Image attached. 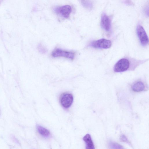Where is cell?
Here are the masks:
<instances>
[{
    "label": "cell",
    "instance_id": "3",
    "mask_svg": "<svg viewBox=\"0 0 149 149\" xmlns=\"http://www.w3.org/2000/svg\"><path fill=\"white\" fill-rule=\"evenodd\" d=\"M136 32L142 45L145 46L147 45L149 42V40L146 33L141 25H138L136 28Z\"/></svg>",
    "mask_w": 149,
    "mask_h": 149
},
{
    "label": "cell",
    "instance_id": "2",
    "mask_svg": "<svg viewBox=\"0 0 149 149\" xmlns=\"http://www.w3.org/2000/svg\"><path fill=\"white\" fill-rule=\"evenodd\" d=\"M71 7L69 5H66L57 7L54 9V11L57 14L66 19L68 18L72 11Z\"/></svg>",
    "mask_w": 149,
    "mask_h": 149
},
{
    "label": "cell",
    "instance_id": "9",
    "mask_svg": "<svg viewBox=\"0 0 149 149\" xmlns=\"http://www.w3.org/2000/svg\"><path fill=\"white\" fill-rule=\"evenodd\" d=\"M37 129L39 134L43 136L46 138L50 136V132L47 129L39 125H37Z\"/></svg>",
    "mask_w": 149,
    "mask_h": 149
},
{
    "label": "cell",
    "instance_id": "6",
    "mask_svg": "<svg viewBox=\"0 0 149 149\" xmlns=\"http://www.w3.org/2000/svg\"><path fill=\"white\" fill-rule=\"evenodd\" d=\"M73 100V96L71 94L65 93L63 94L61 97V103L63 107L68 108L71 106Z\"/></svg>",
    "mask_w": 149,
    "mask_h": 149
},
{
    "label": "cell",
    "instance_id": "12",
    "mask_svg": "<svg viewBox=\"0 0 149 149\" xmlns=\"http://www.w3.org/2000/svg\"><path fill=\"white\" fill-rule=\"evenodd\" d=\"M109 146L110 148L112 149H121L123 148V147L122 146L116 143L110 142Z\"/></svg>",
    "mask_w": 149,
    "mask_h": 149
},
{
    "label": "cell",
    "instance_id": "14",
    "mask_svg": "<svg viewBox=\"0 0 149 149\" xmlns=\"http://www.w3.org/2000/svg\"><path fill=\"white\" fill-rule=\"evenodd\" d=\"M38 49L40 52L44 53L46 52V50L41 45L38 46Z\"/></svg>",
    "mask_w": 149,
    "mask_h": 149
},
{
    "label": "cell",
    "instance_id": "11",
    "mask_svg": "<svg viewBox=\"0 0 149 149\" xmlns=\"http://www.w3.org/2000/svg\"><path fill=\"white\" fill-rule=\"evenodd\" d=\"M82 6L87 9H92L93 4L92 0H79Z\"/></svg>",
    "mask_w": 149,
    "mask_h": 149
},
{
    "label": "cell",
    "instance_id": "4",
    "mask_svg": "<svg viewBox=\"0 0 149 149\" xmlns=\"http://www.w3.org/2000/svg\"><path fill=\"white\" fill-rule=\"evenodd\" d=\"M130 63L127 59L123 58L118 61L115 65L114 71L115 72H121L127 70L129 68Z\"/></svg>",
    "mask_w": 149,
    "mask_h": 149
},
{
    "label": "cell",
    "instance_id": "13",
    "mask_svg": "<svg viewBox=\"0 0 149 149\" xmlns=\"http://www.w3.org/2000/svg\"><path fill=\"white\" fill-rule=\"evenodd\" d=\"M120 140L122 142L126 143L130 145L131 144L130 142L124 134H122L121 135L120 137Z\"/></svg>",
    "mask_w": 149,
    "mask_h": 149
},
{
    "label": "cell",
    "instance_id": "1",
    "mask_svg": "<svg viewBox=\"0 0 149 149\" xmlns=\"http://www.w3.org/2000/svg\"><path fill=\"white\" fill-rule=\"evenodd\" d=\"M75 53L72 51L63 50L58 48L55 49L52 52L51 55L54 57H63L73 60L75 57Z\"/></svg>",
    "mask_w": 149,
    "mask_h": 149
},
{
    "label": "cell",
    "instance_id": "8",
    "mask_svg": "<svg viewBox=\"0 0 149 149\" xmlns=\"http://www.w3.org/2000/svg\"><path fill=\"white\" fill-rule=\"evenodd\" d=\"M83 140L85 142L87 149H94V146L91 136L89 134H86L83 138Z\"/></svg>",
    "mask_w": 149,
    "mask_h": 149
},
{
    "label": "cell",
    "instance_id": "5",
    "mask_svg": "<svg viewBox=\"0 0 149 149\" xmlns=\"http://www.w3.org/2000/svg\"><path fill=\"white\" fill-rule=\"evenodd\" d=\"M111 45V41L109 40L102 38L92 42L90 44L91 47L96 48L108 49Z\"/></svg>",
    "mask_w": 149,
    "mask_h": 149
},
{
    "label": "cell",
    "instance_id": "7",
    "mask_svg": "<svg viewBox=\"0 0 149 149\" xmlns=\"http://www.w3.org/2000/svg\"><path fill=\"white\" fill-rule=\"evenodd\" d=\"M101 24L104 30L108 31L110 30L111 27V21L108 16L105 13H103L101 16Z\"/></svg>",
    "mask_w": 149,
    "mask_h": 149
},
{
    "label": "cell",
    "instance_id": "10",
    "mask_svg": "<svg viewBox=\"0 0 149 149\" xmlns=\"http://www.w3.org/2000/svg\"><path fill=\"white\" fill-rule=\"evenodd\" d=\"M145 86L143 83L138 81L134 84L132 86V90L134 91L139 92L143 91Z\"/></svg>",
    "mask_w": 149,
    "mask_h": 149
}]
</instances>
